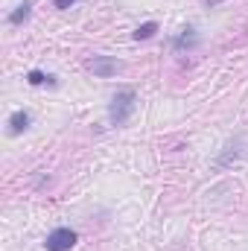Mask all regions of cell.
I'll use <instances>...</instances> for the list:
<instances>
[{"instance_id": "cell-1", "label": "cell", "mask_w": 248, "mask_h": 251, "mask_svg": "<svg viewBox=\"0 0 248 251\" xmlns=\"http://www.w3.org/2000/svg\"><path fill=\"white\" fill-rule=\"evenodd\" d=\"M134 105H137V94H134L131 88L117 91V94H114V100H111V108H108L111 123H114V126L128 123V117L134 114Z\"/></svg>"}, {"instance_id": "cell-2", "label": "cell", "mask_w": 248, "mask_h": 251, "mask_svg": "<svg viewBox=\"0 0 248 251\" xmlns=\"http://www.w3.org/2000/svg\"><path fill=\"white\" fill-rule=\"evenodd\" d=\"M94 76H99V79H111V76H117V70L123 67V64L117 62L114 56H94V59H88L85 64Z\"/></svg>"}, {"instance_id": "cell-3", "label": "cell", "mask_w": 248, "mask_h": 251, "mask_svg": "<svg viewBox=\"0 0 248 251\" xmlns=\"http://www.w3.org/2000/svg\"><path fill=\"white\" fill-rule=\"evenodd\" d=\"M76 231H70V228H56V231H50L47 234V251H70L76 246Z\"/></svg>"}, {"instance_id": "cell-4", "label": "cell", "mask_w": 248, "mask_h": 251, "mask_svg": "<svg viewBox=\"0 0 248 251\" xmlns=\"http://www.w3.org/2000/svg\"><path fill=\"white\" fill-rule=\"evenodd\" d=\"M196 44H198V35H196V29H193V26L181 29V35H175V38H173V47H175V50H193Z\"/></svg>"}, {"instance_id": "cell-5", "label": "cell", "mask_w": 248, "mask_h": 251, "mask_svg": "<svg viewBox=\"0 0 248 251\" xmlns=\"http://www.w3.org/2000/svg\"><path fill=\"white\" fill-rule=\"evenodd\" d=\"M26 126H29V114H26V111H15V114L9 117V134H21Z\"/></svg>"}, {"instance_id": "cell-6", "label": "cell", "mask_w": 248, "mask_h": 251, "mask_svg": "<svg viewBox=\"0 0 248 251\" xmlns=\"http://www.w3.org/2000/svg\"><path fill=\"white\" fill-rule=\"evenodd\" d=\"M29 9H32V0H24V3L9 15V24H21V21H26V18H29Z\"/></svg>"}, {"instance_id": "cell-7", "label": "cell", "mask_w": 248, "mask_h": 251, "mask_svg": "<svg viewBox=\"0 0 248 251\" xmlns=\"http://www.w3.org/2000/svg\"><path fill=\"white\" fill-rule=\"evenodd\" d=\"M155 32H158V24L149 21V24H140V26L134 29V38H137V41H146V38H152Z\"/></svg>"}, {"instance_id": "cell-8", "label": "cell", "mask_w": 248, "mask_h": 251, "mask_svg": "<svg viewBox=\"0 0 248 251\" xmlns=\"http://www.w3.org/2000/svg\"><path fill=\"white\" fill-rule=\"evenodd\" d=\"M26 82L29 85H44V82H53V76H47L44 70H29L26 73Z\"/></svg>"}, {"instance_id": "cell-9", "label": "cell", "mask_w": 248, "mask_h": 251, "mask_svg": "<svg viewBox=\"0 0 248 251\" xmlns=\"http://www.w3.org/2000/svg\"><path fill=\"white\" fill-rule=\"evenodd\" d=\"M53 3H56V9H70L76 0H53Z\"/></svg>"}]
</instances>
